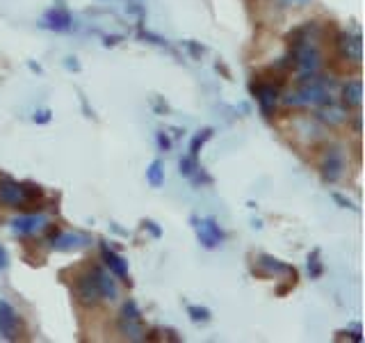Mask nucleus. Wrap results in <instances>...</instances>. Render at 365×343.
I'll return each mask as SVG.
<instances>
[{
  "mask_svg": "<svg viewBox=\"0 0 365 343\" xmlns=\"http://www.w3.org/2000/svg\"><path fill=\"white\" fill-rule=\"evenodd\" d=\"M76 300L83 307H96L101 302H114L119 297V286L114 282L112 272L98 266L85 268L73 279Z\"/></svg>",
  "mask_w": 365,
  "mask_h": 343,
  "instance_id": "obj_1",
  "label": "nucleus"
},
{
  "mask_svg": "<svg viewBox=\"0 0 365 343\" xmlns=\"http://www.w3.org/2000/svg\"><path fill=\"white\" fill-rule=\"evenodd\" d=\"M331 94H334V80L315 74L311 78L297 80V87L283 96V103L288 108H297V110L319 108L331 101Z\"/></svg>",
  "mask_w": 365,
  "mask_h": 343,
  "instance_id": "obj_2",
  "label": "nucleus"
},
{
  "mask_svg": "<svg viewBox=\"0 0 365 343\" xmlns=\"http://www.w3.org/2000/svg\"><path fill=\"white\" fill-rule=\"evenodd\" d=\"M43 192L34 183H19L14 179H0V206L5 209H41Z\"/></svg>",
  "mask_w": 365,
  "mask_h": 343,
  "instance_id": "obj_3",
  "label": "nucleus"
},
{
  "mask_svg": "<svg viewBox=\"0 0 365 343\" xmlns=\"http://www.w3.org/2000/svg\"><path fill=\"white\" fill-rule=\"evenodd\" d=\"M347 172V151L340 144H327L322 156H319V174L324 181L336 183L345 177Z\"/></svg>",
  "mask_w": 365,
  "mask_h": 343,
  "instance_id": "obj_4",
  "label": "nucleus"
},
{
  "mask_svg": "<svg viewBox=\"0 0 365 343\" xmlns=\"http://www.w3.org/2000/svg\"><path fill=\"white\" fill-rule=\"evenodd\" d=\"M117 327L121 332L123 339L128 341H144L146 339V329L142 323V312L137 309V304L133 300H128L123 304L119 320H117Z\"/></svg>",
  "mask_w": 365,
  "mask_h": 343,
  "instance_id": "obj_5",
  "label": "nucleus"
},
{
  "mask_svg": "<svg viewBox=\"0 0 365 343\" xmlns=\"http://www.w3.org/2000/svg\"><path fill=\"white\" fill-rule=\"evenodd\" d=\"M251 89H254V94L260 103V110L262 114H265L267 119L274 117V112H277V103H279V94H281V87L274 85L272 80L267 78H258L254 85H251Z\"/></svg>",
  "mask_w": 365,
  "mask_h": 343,
  "instance_id": "obj_6",
  "label": "nucleus"
},
{
  "mask_svg": "<svg viewBox=\"0 0 365 343\" xmlns=\"http://www.w3.org/2000/svg\"><path fill=\"white\" fill-rule=\"evenodd\" d=\"M315 119L322 126H329V129H338V126H342V124H349V108L329 101L315 110Z\"/></svg>",
  "mask_w": 365,
  "mask_h": 343,
  "instance_id": "obj_7",
  "label": "nucleus"
},
{
  "mask_svg": "<svg viewBox=\"0 0 365 343\" xmlns=\"http://www.w3.org/2000/svg\"><path fill=\"white\" fill-rule=\"evenodd\" d=\"M48 227H51L48 217L43 213H28V215L16 217V220H11V232L16 236H34V234L46 232Z\"/></svg>",
  "mask_w": 365,
  "mask_h": 343,
  "instance_id": "obj_8",
  "label": "nucleus"
},
{
  "mask_svg": "<svg viewBox=\"0 0 365 343\" xmlns=\"http://www.w3.org/2000/svg\"><path fill=\"white\" fill-rule=\"evenodd\" d=\"M292 131H294V137L297 140H304V144H315L322 140V133H324V126L319 124L315 117H297L292 119Z\"/></svg>",
  "mask_w": 365,
  "mask_h": 343,
  "instance_id": "obj_9",
  "label": "nucleus"
},
{
  "mask_svg": "<svg viewBox=\"0 0 365 343\" xmlns=\"http://www.w3.org/2000/svg\"><path fill=\"white\" fill-rule=\"evenodd\" d=\"M21 334V318L16 309L7 300H0V339L5 341H16Z\"/></svg>",
  "mask_w": 365,
  "mask_h": 343,
  "instance_id": "obj_10",
  "label": "nucleus"
},
{
  "mask_svg": "<svg viewBox=\"0 0 365 343\" xmlns=\"http://www.w3.org/2000/svg\"><path fill=\"white\" fill-rule=\"evenodd\" d=\"M89 243H91V238L78 232H60V229H55L51 234V247L57 252H76V249L87 247Z\"/></svg>",
  "mask_w": 365,
  "mask_h": 343,
  "instance_id": "obj_11",
  "label": "nucleus"
},
{
  "mask_svg": "<svg viewBox=\"0 0 365 343\" xmlns=\"http://www.w3.org/2000/svg\"><path fill=\"white\" fill-rule=\"evenodd\" d=\"M338 53L345 62H351V64H361V57H363V44H361V37L359 34H349V32H342L338 41Z\"/></svg>",
  "mask_w": 365,
  "mask_h": 343,
  "instance_id": "obj_12",
  "label": "nucleus"
},
{
  "mask_svg": "<svg viewBox=\"0 0 365 343\" xmlns=\"http://www.w3.org/2000/svg\"><path fill=\"white\" fill-rule=\"evenodd\" d=\"M197 234H199V240H201V245L203 247H217V245H222L224 243V232H222V227L217 224L212 217H205V220H199L197 222Z\"/></svg>",
  "mask_w": 365,
  "mask_h": 343,
  "instance_id": "obj_13",
  "label": "nucleus"
},
{
  "mask_svg": "<svg viewBox=\"0 0 365 343\" xmlns=\"http://www.w3.org/2000/svg\"><path fill=\"white\" fill-rule=\"evenodd\" d=\"M256 266H258V272L265 274V277L277 279V277H281V274H290V277H297L294 268L285 266V263H281L279 259H272V257H258Z\"/></svg>",
  "mask_w": 365,
  "mask_h": 343,
  "instance_id": "obj_14",
  "label": "nucleus"
},
{
  "mask_svg": "<svg viewBox=\"0 0 365 343\" xmlns=\"http://www.w3.org/2000/svg\"><path fill=\"white\" fill-rule=\"evenodd\" d=\"M101 254H103V261H106L108 270L114 274V277H119L121 282H128V263H125L117 252H112L108 245H103Z\"/></svg>",
  "mask_w": 365,
  "mask_h": 343,
  "instance_id": "obj_15",
  "label": "nucleus"
},
{
  "mask_svg": "<svg viewBox=\"0 0 365 343\" xmlns=\"http://www.w3.org/2000/svg\"><path fill=\"white\" fill-rule=\"evenodd\" d=\"M342 103H345L347 108H361L363 103V85L359 78H351L347 80L345 85H342Z\"/></svg>",
  "mask_w": 365,
  "mask_h": 343,
  "instance_id": "obj_16",
  "label": "nucleus"
},
{
  "mask_svg": "<svg viewBox=\"0 0 365 343\" xmlns=\"http://www.w3.org/2000/svg\"><path fill=\"white\" fill-rule=\"evenodd\" d=\"M71 23H73V19L62 9H51L48 14L43 16V26L51 28V30H60V32L68 30V28H71Z\"/></svg>",
  "mask_w": 365,
  "mask_h": 343,
  "instance_id": "obj_17",
  "label": "nucleus"
},
{
  "mask_svg": "<svg viewBox=\"0 0 365 343\" xmlns=\"http://www.w3.org/2000/svg\"><path fill=\"white\" fill-rule=\"evenodd\" d=\"M146 181L151 183L153 188H160L165 183V169H163V163H160V160H153L151 167L146 169Z\"/></svg>",
  "mask_w": 365,
  "mask_h": 343,
  "instance_id": "obj_18",
  "label": "nucleus"
},
{
  "mask_svg": "<svg viewBox=\"0 0 365 343\" xmlns=\"http://www.w3.org/2000/svg\"><path fill=\"white\" fill-rule=\"evenodd\" d=\"M212 135V131L210 129H205V131H201L197 137H194V140H192V146H190V151H192V158H197L199 156V149L205 144V140H208V137Z\"/></svg>",
  "mask_w": 365,
  "mask_h": 343,
  "instance_id": "obj_19",
  "label": "nucleus"
},
{
  "mask_svg": "<svg viewBox=\"0 0 365 343\" xmlns=\"http://www.w3.org/2000/svg\"><path fill=\"white\" fill-rule=\"evenodd\" d=\"M308 272H311V277H319L322 274V263H319V252L315 249L311 257H308Z\"/></svg>",
  "mask_w": 365,
  "mask_h": 343,
  "instance_id": "obj_20",
  "label": "nucleus"
},
{
  "mask_svg": "<svg viewBox=\"0 0 365 343\" xmlns=\"http://www.w3.org/2000/svg\"><path fill=\"white\" fill-rule=\"evenodd\" d=\"M187 312H190L192 320H197V323H208V320H210V312H208V309H201V307H190Z\"/></svg>",
  "mask_w": 365,
  "mask_h": 343,
  "instance_id": "obj_21",
  "label": "nucleus"
},
{
  "mask_svg": "<svg viewBox=\"0 0 365 343\" xmlns=\"http://www.w3.org/2000/svg\"><path fill=\"white\" fill-rule=\"evenodd\" d=\"M283 5H288V7H304V5H308L311 0H281Z\"/></svg>",
  "mask_w": 365,
  "mask_h": 343,
  "instance_id": "obj_22",
  "label": "nucleus"
},
{
  "mask_svg": "<svg viewBox=\"0 0 365 343\" xmlns=\"http://www.w3.org/2000/svg\"><path fill=\"white\" fill-rule=\"evenodd\" d=\"M7 263H9L7 252H5V247H3V245H0V268H7Z\"/></svg>",
  "mask_w": 365,
  "mask_h": 343,
  "instance_id": "obj_23",
  "label": "nucleus"
},
{
  "mask_svg": "<svg viewBox=\"0 0 365 343\" xmlns=\"http://www.w3.org/2000/svg\"><path fill=\"white\" fill-rule=\"evenodd\" d=\"M158 142H160V146H163V149H169V140H167V137L158 135Z\"/></svg>",
  "mask_w": 365,
  "mask_h": 343,
  "instance_id": "obj_24",
  "label": "nucleus"
}]
</instances>
